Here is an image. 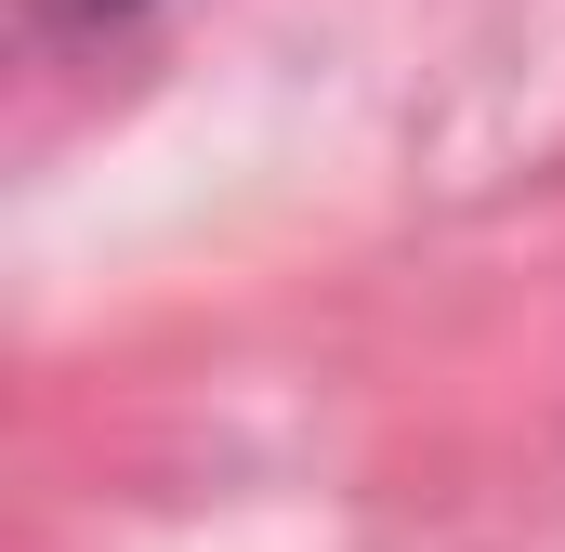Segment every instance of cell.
<instances>
[{
	"label": "cell",
	"instance_id": "cell-1",
	"mask_svg": "<svg viewBox=\"0 0 565 552\" xmlns=\"http://www.w3.org/2000/svg\"><path fill=\"white\" fill-rule=\"evenodd\" d=\"M79 13H132V0H79Z\"/></svg>",
	"mask_w": 565,
	"mask_h": 552
}]
</instances>
